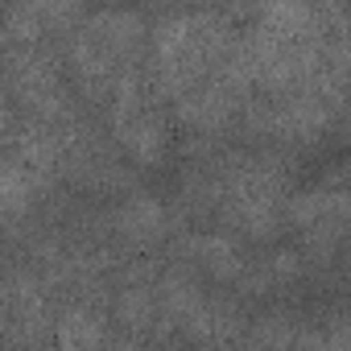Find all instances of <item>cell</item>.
<instances>
[{"label":"cell","instance_id":"6da1fadb","mask_svg":"<svg viewBox=\"0 0 351 351\" xmlns=\"http://www.w3.org/2000/svg\"><path fill=\"white\" fill-rule=\"evenodd\" d=\"M116 228H120L124 240H132V244H153V240L165 232V215H161V207H157L153 199H132V203L120 211Z\"/></svg>","mask_w":351,"mask_h":351}]
</instances>
